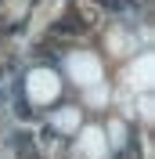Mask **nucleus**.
<instances>
[{
    "mask_svg": "<svg viewBox=\"0 0 155 159\" xmlns=\"http://www.w3.org/2000/svg\"><path fill=\"white\" fill-rule=\"evenodd\" d=\"M148 11L137 0H76L25 54L7 61V134L15 159L90 145L141 159L152 94Z\"/></svg>",
    "mask_w": 155,
    "mask_h": 159,
    "instance_id": "1",
    "label": "nucleus"
}]
</instances>
